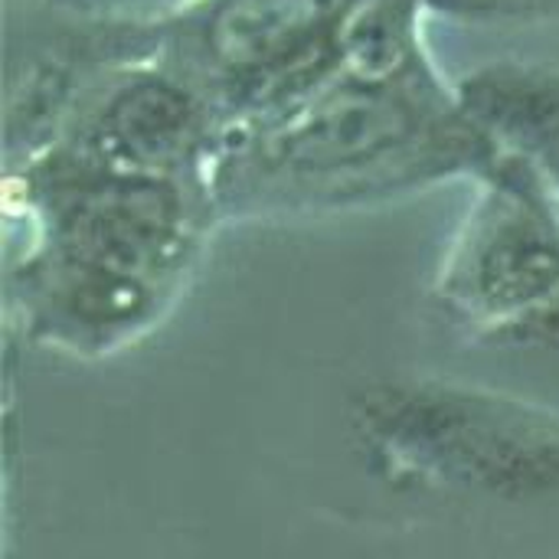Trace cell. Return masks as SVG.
Returning a JSON list of instances; mask_svg holds the SVG:
<instances>
[{"label":"cell","instance_id":"obj_5","mask_svg":"<svg viewBox=\"0 0 559 559\" xmlns=\"http://www.w3.org/2000/svg\"><path fill=\"white\" fill-rule=\"evenodd\" d=\"M459 88L501 147L524 154L559 193V66L498 59L462 75Z\"/></svg>","mask_w":559,"mask_h":559},{"label":"cell","instance_id":"obj_7","mask_svg":"<svg viewBox=\"0 0 559 559\" xmlns=\"http://www.w3.org/2000/svg\"><path fill=\"white\" fill-rule=\"evenodd\" d=\"M59 16L75 20H154L187 0H43Z\"/></svg>","mask_w":559,"mask_h":559},{"label":"cell","instance_id":"obj_1","mask_svg":"<svg viewBox=\"0 0 559 559\" xmlns=\"http://www.w3.org/2000/svg\"><path fill=\"white\" fill-rule=\"evenodd\" d=\"M423 0H380L347 56L305 98L219 134V219L318 216L481 180L501 141L426 43Z\"/></svg>","mask_w":559,"mask_h":559},{"label":"cell","instance_id":"obj_4","mask_svg":"<svg viewBox=\"0 0 559 559\" xmlns=\"http://www.w3.org/2000/svg\"><path fill=\"white\" fill-rule=\"evenodd\" d=\"M475 206L442 275V301L485 328L524 331L559 305V193L518 151L475 180Z\"/></svg>","mask_w":559,"mask_h":559},{"label":"cell","instance_id":"obj_3","mask_svg":"<svg viewBox=\"0 0 559 559\" xmlns=\"http://www.w3.org/2000/svg\"><path fill=\"white\" fill-rule=\"evenodd\" d=\"M380 0H187L131 20L138 46L210 108L219 134L272 115L354 52Z\"/></svg>","mask_w":559,"mask_h":559},{"label":"cell","instance_id":"obj_2","mask_svg":"<svg viewBox=\"0 0 559 559\" xmlns=\"http://www.w3.org/2000/svg\"><path fill=\"white\" fill-rule=\"evenodd\" d=\"M7 216L23 226L13 282L29 321L72 347H108L160 318L219 210L210 167L46 144L7 157Z\"/></svg>","mask_w":559,"mask_h":559},{"label":"cell","instance_id":"obj_6","mask_svg":"<svg viewBox=\"0 0 559 559\" xmlns=\"http://www.w3.org/2000/svg\"><path fill=\"white\" fill-rule=\"evenodd\" d=\"M429 16H449L465 23H508L534 26L559 23V0H423Z\"/></svg>","mask_w":559,"mask_h":559}]
</instances>
